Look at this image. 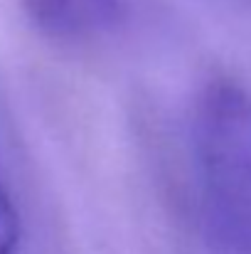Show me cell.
Segmentation results:
<instances>
[{
  "mask_svg": "<svg viewBox=\"0 0 251 254\" xmlns=\"http://www.w3.org/2000/svg\"><path fill=\"white\" fill-rule=\"evenodd\" d=\"M192 148L212 220L251 250V94L244 86L214 79L200 91Z\"/></svg>",
  "mask_w": 251,
  "mask_h": 254,
  "instance_id": "1",
  "label": "cell"
},
{
  "mask_svg": "<svg viewBox=\"0 0 251 254\" xmlns=\"http://www.w3.org/2000/svg\"><path fill=\"white\" fill-rule=\"evenodd\" d=\"M32 30L54 42H86L116 32L131 17V0H20Z\"/></svg>",
  "mask_w": 251,
  "mask_h": 254,
  "instance_id": "2",
  "label": "cell"
},
{
  "mask_svg": "<svg viewBox=\"0 0 251 254\" xmlns=\"http://www.w3.org/2000/svg\"><path fill=\"white\" fill-rule=\"evenodd\" d=\"M20 242H22L20 210L0 175V254H20Z\"/></svg>",
  "mask_w": 251,
  "mask_h": 254,
  "instance_id": "3",
  "label": "cell"
}]
</instances>
